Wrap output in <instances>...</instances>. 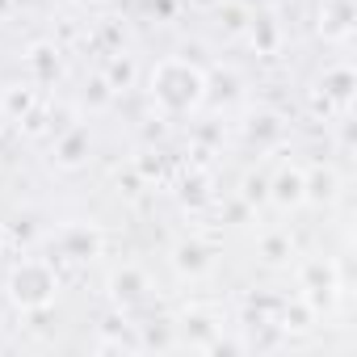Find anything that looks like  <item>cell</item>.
<instances>
[{
  "label": "cell",
  "mask_w": 357,
  "mask_h": 357,
  "mask_svg": "<svg viewBox=\"0 0 357 357\" xmlns=\"http://www.w3.org/2000/svg\"><path fill=\"white\" fill-rule=\"evenodd\" d=\"M353 89H357V76H353L349 63H332V68L319 76L324 105H332L336 114H349V105H353Z\"/></svg>",
  "instance_id": "6"
},
{
  "label": "cell",
  "mask_w": 357,
  "mask_h": 357,
  "mask_svg": "<svg viewBox=\"0 0 357 357\" xmlns=\"http://www.w3.org/2000/svg\"><path fill=\"white\" fill-rule=\"evenodd\" d=\"M353 30V0H324L319 5V34L324 38H349Z\"/></svg>",
  "instance_id": "10"
},
{
  "label": "cell",
  "mask_w": 357,
  "mask_h": 357,
  "mask_svg": "<svg viewBox=\"0 0 357 357\" xmlns=\"http://www.w3.org/2000/svg\"><path fill=\"white\" fill-rule=\"evenodd\" d=\"M269 202H273L278 211L303 206V168H298V164H286L278 176H269Z\"/></svg>",
  "instance_id": "9"
},
{
  "label": "cell",
  "mask_w": 357,
  "mask_h": 357,
  "mask_svg": "<svg viewBox=\"0 0 357 357\" xmlns=\"http://www.w3.org/2000/svg\"><path fill=\"white\" fill-rule=\"evenodd\" d=\"M89 147H93L89 130H84V126H72V130H63V135L55 139V147H51V160H55V168L72 172V168H80V164L89 160Z\"/></svg>",
  "instance_id": "8"
},
{
  "label": "cell",
  "mask_w": 357,
  "mask_h": 357,
  "mask_svg": "<svg viewBox=\"0 0 357 357\" xmlns=\"http://www.w3.org/2000/svg\"><path fill=\"white\" fill-rule=\"evenodd\" d=\"M0 122H5V109H0Z\"/></svg>",
  "instance_id": "18"
},
{
  "label": "cell",
  "mask_w": 357,
  "mask_h": 357,
  "mask_svg": "<svg viewBox=\"0 0 357 357\" xmlns=\"http://www.w3.org/2000/svg\"><path fill=\"white\" fill-rule=\"evenodd\" d=\"M105 84H109V89H130V84H135V63H130V59H114Z\"/></svg>",
  "instance_id": "16"
},
{
  "label": "cell",
  "mask_w": 357,
  "mask_h": 357,
  "mask_svg": "<svg viewBox=\"0 0 357 357\" xmlns=\"http://www.w3.org/2000/svg\"><path fill=\"white\" fill-rule=\"evenodd\" d=\"M319 290H324V298H332V294L340 290V286H336V269H332L328 261H311V265L303 269V298L311 303Z\"/></svg>",
  "instance_id": "11"
},
{
  "label": "cell",
  "mask_w": 357,
  "mask_h": 357,
  "mask_svg": "<svg viewBox=\"0 0 357 357\" xmlns=\"http://www.w3.org/2000/svg\"><path fill=\"white\" fill-rule=\"evenodd\" d=\"M215 13H219V26H223L227 34H244V30L252 26V13H248L244 5H236V0H219Z\"/></svg>",
  "instance_id": "13"
},
{
  "label": "cell",
  "mask_w": 357,
  "mask_h": 357,
  "mask_svg": "<svg viewBox=\"0 0 357 357\" xmlns=\"http://www.w3.org/2000/svg\"><path fill=\"white\" fill-rule=\"evenodd\" d=\"M147 93L164 114H194L206 101V72L181 55H168L160 63H151L147 72Z\"/></svg>",
  "instance_id": "1"
},
{
  "label": "cell",
  "mask_w": 357,
  "mask_h": 357,
  "mask_svg": "<svg viewBox=\"0 0 357 357\" xmlns=\"http://www.w3.org/2000/svg\"><path fill=\"white\" fill-rule=\"evenodd\" d=\"M290 257H294V240H290V231H269V236H261V261L265 265H290Z\"/></svg>",
  "instance_id": "12"
},
{
  "label": "cell",
  "mask_w": 357,
  "mask_h": 357,
  "mask_svg": "<svg viewBox=\"0 0 357 357\" xmlns=\"http://www.w3.org/2000/svg\"><path fill=\"white\" fill-rule=\"evenodd\" d=\"M265 5H273V9H282V5H286V0H265Z\"/></svg>",
  "instance_id": "17"
},
{
  "label": "cell",
  "mask_w": 357,
  "mask_h": 357,
  "mask_svg": "<svg viewBox=\"0 0 357 357\" xmlns=\"http://www.w3.org/2000/svg\"><path fill=\"white\" fill-rule=\"evenodd\" d=\"M240 198H244L248 206L269 202V176H265V172H244V181H240Z\"/></svg>",
  "instance_id": "14"
},
{
  "label": "cell",
  "mask_w": 357,
  "mask_h": 357,
  "mask_svg": "<svg viewBox=\"0 0 357 357\" xmlns=\"http://www.w3.org/2000/svg\"><path fill=\"white\" fill-rule=\"evenodd\" d=\"M109 298H114L118 311H135V307L151 303V282H147V273H143L139 265L114 269V273H109Z\"/></svg>",
  "instance_id": "4"
},
{
  "label": "cell",
  "mask_w": 357,
  "mask_h": 357,
  "mask_svg": "<svg viewBox=\"0 0 357 357\" xmlns=\"http://www.w3.org/2000/svg\"><path fill=\"white\" fill-rule=\"evenodd\" d=\"M215 244H206L202 236H190V240H176L172 244V269H176V278H185V282H198V278H206L211 269H215Z\"/></svg>",
  "instance_id": "3"
},
{
  "label": "cell",
  "mask_w": 357,
  "mask_h": 357,
  "mask_svg": "<svg viewBox=\"0 0 357 357\" xmlns=\"http://www.w3.org/2000/svg\"><path fill=\"white\" fill-rule=\"evenodd\" d=\"M51 244H55V252L63 261H93V257H101V231L93 223H68V227L55 231Z\"/></svg>",
  "instance_id": "5"
},
{
  "label": "cell",
  "mask_w": 357,
  "mask_h": 357,
  "mask_svg": "<svg viewBox=\"0 0 357 357\" xmlns=\"http://www.w3.org/2000/svg\"><path fill=\"white\" fill-rule=\"evenodd\" d=\"M340 198V172L332 164H315L303 172V202L311 206H332Z\"/></svg>",
  "instance_id": "7"
},
{
  "label": "cell",
  "mask_w": 357,
  "mask_h": 357,
  "mask_svg": "<svg viewBox=\"0 0 357 357\" xmlns=\"http://www.w3.org/2000/svg\"><path fill=\"white\" fill-rule=\"evenodd\" d=\"M5 294L17 311H47L55 298H59V273L51 261L43 257H30V261H17L9 269V282H5Z\"/></svg>",
  "instance_id": "2"
},
{
  "label": "cell",
  "mask_w": 357,
  "mask_h": 357,
  "mask_svg": "<svg viewBox=\"0 0 357 357\" xmlns=\"http://www.w3.org/2000/svg\"><path fill=\"white\" fill-rule=\"evenodd\" d=\"M30 68H34L43 80H51V76L59 72V51H55V47H47V43H38V47L30 51Z\"/></svg>",
  "instance_id": "15"
}]
</instances>
